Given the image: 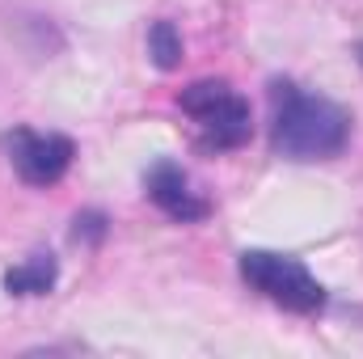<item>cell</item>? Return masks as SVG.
<instances>
[{"label":"cell","mask_w":363,"mask_h":359,"mask_svg":"<svg viewBox=\"0 0 363 359\" xmlns=\"http://www.w3.org/2000/svg\"><path fill=\"white\" fill-rule=\"evenodd\" d=\"M178 106L190 114L203 148L233 153V148L250 144V131H254L250 101L228 81H194V85H186L178 93Z\"/></svg>","instance_id":"2"},{"label":"cell","mask_w":363,"mask_h":359,"mask_svg":"<svg viewBox=\"0 0 363 359\" xmlns=\"http://www.w3.org/2000/svg\"><path fill=\"white\" fill-rule=\"evenodd\" d=\"M144 190H148V199H152L169 220H178V224H194V220H203V216L211 211V203L190 190V178H186V170H182L178 161H157V165L144 174Z\"/></svg>","instance_id":"5"},{"label":"cell","mask_w":363,"mask_h":359,"mask_svg":"<svg viewBox=\"0 0 363 359\" xmlns=\"http://www.w3.org/2000/svg\"><path fill=\"white\" fill-rule=\"evenodd\" d=\"M101 233H106V220L97 211H85L72 220V241H101Z\"/></svg>","instance_id":"8"},{"label":"cell","mask_w":363,"mask_h":359,"mask_svg":"<svg viewBox=\"0 0 363 359\" xmlns=\"http://www.w3.org/2000/svg\"><path fill=\"white\" fill-rule=\"evenodd\" d=\"M0 148L13 165V174L26 186H55L72 170L77 144L60 131H34V127H13L0 136Z\"/></svg>","instance_id":"4"},{"label":"cell","mask_w":363,"mask_h":359,"mask_svg":"<svg viewBox=\"0 0 363 359\" xmlns=\"http://www.w3.org/2000/svg\"><path fill=\"white\" fill-rule=\"evenodd\" d=\"M241 279L267 296L271 304L287 309V313H300V317H313L325 309V287L317 283V275L304 267L300 258L291 254H274V250H245L241 254Z\"/></svg>","instance_id":"3"},{"label":"cell","mask_w":363,"mask_h":359,"mask_svg":"<svg viewBox=\"0 0 363 359\" xmlns=\"http://www.w3.org/2000/svg\"><path fill=\"white\" fill-rule=\"evenodd\" d=\"M351 140V114L296 81H271V148L287 161H330Z\"/></svg>","instance_id":"1"},{"label":"cell","mask_w":363,"mask_h":359,"mask_svg":"<svg viewBox=\"0 0 363 359\" xmlns=\"http://www.w3.org/2000/svg\"><path fill=\"white\" fill-rule=\"evenodd\" d=\"M148 55L161 72H174L182 64V34L174 30V21H152L148 26Z\"/></svg>","instance_id":"7"},{"label":"cell","mask_w":363,"mask_h":359,"mask_svg":"<svg viewBox=\"0 0 363 359\" xmlns=\"http://www.w3.org/2000/svg\"><path fill=\"white\" fill-rule=\"evenodd\" d=\"M359 60H363V43H359Z\"/></svg>","instance_id":"9"},{"label":"cell","mask_w":363,"mask_h":359,"mask_svg":"<svg viewBox=\"0 0 363 359\" xmlns=\"http://www.w3.org/2000/svg\"><path fill=\"white\" fill-rule=\"evenodd\" d=\"M55 275H60V263L55 254H30L21 267H13L4 275V292L9 296H47L55 287Z\"/></svg>","instance_id":"6"}]
</instances>
